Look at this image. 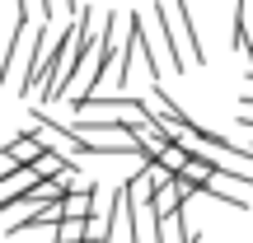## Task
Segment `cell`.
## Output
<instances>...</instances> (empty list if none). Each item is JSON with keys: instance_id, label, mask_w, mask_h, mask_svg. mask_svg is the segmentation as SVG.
I'll list each match as a JSON object with an SVG mask.
<instances>
[{"instance_id": "obj_1", "label": "cell", "mask_w": 253, "mask_h": 243, "mask_svg": "<svg viewBox=\"0 0 253 243\" xmlns=\"http://www.w3.org/2000/svg\"><path fill=\"white\" fill-rule=\"evenodd\" d=\"M47 154V140L38 131H24V136H14V140L0 150V169L5 173H14V169H28V164H38Z\"/></svg>"}, {"instance_id": "obj_2", "label": "cell", "mask_w": 253, "mask_h": 243, "mask_svg": "<svg viewBox=\"0 0 253 243\" xmlns=\"http://www.w3.org/2000/svg\"><path fill=\"white\" fill-rule=\"evenodd\" d=\"M155 14V24H160V47H164V56H169V70L173 75H188V56H183V37H178V24H173V9H164V5H155L150 9Z\"/></svg>"}, {"instance_id": "obj_3", "label": "cell", "mask_w": 253, "mask_h": 243, "mask_svg": "<svg viewBox=\"0 0 253 243\" xmlns=\"http://www.w3.org/2000/svg\"><path fill=\"white\" fill-rule=\"evenodd\" d=\"M169 9H173V24H178V37L188 42V61L202 66L207 61V47H202V37H197V24H192V5L188 0H169Z\"/></svg>"}, {"instance_id": "obj_4", "label": "cell", "mask_w": 253, "mask_h": 243, "mask_svg": "<svg viewBox=\"0 0 253 243\" xmlns=\"http://www.w3.org/2000/svg\"><path fill=\"white\" fill-rule=\"evenodd\" d=\"M38 169L33 164H28V169H14V173H5V178H0V206H9V201H19V197H28V192L38 187Z\"/></svg>"}, {"instance_id": "obj_5", "label": "cell", "mask_w": 253, "mask_h": 243, "mask_svg": "<svg viewBox=\"0 0 253 243\" xmlns=\"http://www.w3.org/2000/svg\"><path fill=\"white\" fill-rule=\"evenodd\" d=\"M239 24H235V47L239 52H253V0H239Z\"/></svg>"}, {"instance_id": "obj_6", "label": "cell", "mask_w": 253, "mask_h": 243, "mask_svg": "<svg viewBox=\"0 0 253 243\" xmlns=\"http://www.w3.org/2000/svg\"><path fill=\"white\" fill-rule=\"evenodd\" d=\"M89 239V220H71L66 215L61 225H56V243H84Z\"/></svg>"}, {"instance_id": "obj_7", "label": "cell", "mask_w": 253, "mask_h": 243, "mask_svg": "<svg viewBox=\"0 0 253 243\" xmlns=\"http://www.w3.org/2000/svg\"><path fill=\"white\" fill-rule=\"evenodd\" d=\"M66 164H71V159H66V154H61V150H47V154H42V159H38V164H33V169H38V178H56V173H61V169H66Z\"/></svg>"}, {"instance_id": "obj_8", "label": "cell", "mask_w": 253, "mask_h": 243, "mask_svg": "<svg viewBox=\"0 0 253 243\" xmlns=\"http://www.w3.org/2000/svg\"><path fill=\"white\" fill-rule=\"evenodd\" d=\"M188 159H192V154L188 150H183V145H169V150H164V169H169V173H183V169H188Z\"/></svg>"}, {"instance_id": "obj_9", "label": "cell", "mask_w": 253, "mask_h": 243, "mask_svg": "<svg viewBox=\"0 0 253 243\" xmlns=\"http://www.w3.org/2000/svg\"><path fill=\"white\" fill-rule=\"evenodd\" d=\"M56 182H61V187H66V192H80V187H89V182H84V173H80V169H75V164H66V169H61V173H56Z\"/></svg>"}, {"instance_id": "obj_10", "label": "cell", "mask_w": 253, "mask_h": 243, "mask_svg": "<svg viewBox=\"0 0 253 243\" xmlns=\"http://www.w3.org/2000/svg\"><path fill=\"white\" fill-rule=\"evenodd\" d=\"M24 243H56V225H33V229H24Z\"/></svg>"}, {"instance_id": "obj_11", "label": "cell", "mask_w": 253, "mask_h": 243, "mask_svg": "<svg viewBox=\"0 0 253 243\" xmlns=\"http://www.w3.org/2000/svg\"><path fill=\"white\" fill-rule=\"evenodd\" d=\"M249 84H253V52H249Z\"/></svg>"}]
</instances>
